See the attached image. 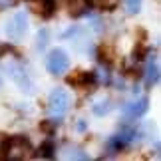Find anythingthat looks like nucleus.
Returning <instances> with one entry per match:
<instances>
[{"instance_id":"nucleus-13","label":"nucleus","mask_w":161,"mask_h":161,"mask_svg":"<svg viewBox=\"0 0 161 161\" xmlns=\"http://www.w3.org/2000/svg\"><path fill=\"white\" fill-rule=\"evenodd\" d=\"M52 149H54V147H52V143H46L44 147H42V151H44V153H42V155L50 157V155H52Z\"/></svg>"},{"instance_id":"nucleus-7","label":"nucleus","mask_w":161,"mask_h":161,"mask_svg":"<svg viewBox=\"0 0 161 161\" xmlns=\"http://www.w3.org/2000/svg\"><path fill=\"white\" fill-rule=\"evenodd\" d=\"M159 82V64L155 60H149L147 62V66H145V84L149 86H155Z\"/></svg>"},{"instance_id":"nucleus-9","label":"nucleus","mask_w":161,"mask_h":161,"mask_svg":"<svg viewBox=\"0 0 161 161\" xmlns=\"http://www.w3.org/2000/svg\"><path fill=\"white\" fill-rule=\"evenodd\" d=\"M48 44H50V30L42 28L40 32H38V36H36V48H38L40 52H44L46 48H48Z\"/></svg>"},{"instance_id":"nucleus-3","label":"nucleus","mask_w":161,"mask_h":161,"mask_svg":"<svg viewBox=\"0 0 161 161\" xmlns=\"http://www.w3.org/2000/svg\"><path fill=\"white\" fill-rule=\"evenodd\" d=\"M6 159H28L32 155V147H30L28 139L24 137H12L4 143L2 147Z\"/></svg>"},{"instance_id":"nucleus-12","label":"nucleus","mask_w":161,"mask_h":161,"mask_svg":"<svg viewBox=\"0 0 161 161\" xmlns=\"http://www.w3.org/2000/svg\"><path fill=\"white\" fill-rule=\"evenodd\" d=\"M16 4V0H0V10H6V8H10V6H14Z\"/></svg>"},{"instance_id":"nucleus-4","label":"nucleus","mask_w":161,"mask_h":161,"mask_svg":"<svg viewBox=\"0 0 161 161\" xmlns=\"http://www.w3.org/2000/svg\"><path fill=\"white\" fill-rule=\"evenodd\" d=\"M26 32H28V16L24 14V12H16V14L6 22V36H8L10 40L18 42L26 36Z\"/></svg>"},{"instance_id":"nucleus-5","label":"nucleus","mask_w":161,"mask_h":161,"mask_svg":"<svg viewBox=\"0 0 161 161\" xmlns=\"http://www.w3.org/2000/svg\"><path fill=\"white\" fill-rule=\"evenodd\" d=\"M70 68V58L64 50H52L46 58V70L54 76H62Z\"/></svg>"},{"instance_id":"nucleus-6","label":"nucleus","mask_w":161,"mask_h":161,"mask_svg":"<svg viewBox=\"0 0 161 161\" xmlns=\"http://www.w3.org/2000/svg\"><path fill=\"white\" fill-rule=\"evenodd\" d=\"M147 108H149L147 97H139V100L127 103V106L123 108V114H125V117H129V119H135V117H141V115H143L145 111H147Z\"/></svg>"},{"instance_id":"nucleus-14","label":"nucleus","mask_w":161,"mask_h":161,"mask_svg":"<svg viewBox=\"0 0 161 161\" xmlns=\"http://www.w3.org/2000/svg\"><path fill=\"white\" fill-rule=\"evenodd\" d=\"M0 86H2V76H0Z\"/></svg>"},{"instance_id":"nucleus-10","label":"nucleus","mask_w":161,"mask_h":161,"mask_svg":"<svg viewBox=\"0 0 161 161\" xmlns=\"http://www.w3.org/2000/svg\"><path fill=\"white\" fill-rule=\"evenodd\" d=\"M141 2H143V0H123L125 12L127 14H137V12L141 10Z\"/></svg>"},{"instance_id":"nucleus-8","label":"nucleus","mask_w":161,"mask_h":161,"mask_svg":"<svg viewBox=\"0 0 161 161\" xmlns=\"http://www.w3.org/2000/svg\"><path fill=\"white\" fill-rule=\"evenodd\" d=\"M28 2L42 16H50L54 12V0H28Z\"/></svg>"},{"instance_id":"nucleus-11","label":"nucleus","mask_w":161,"mask_h":161,"mask_svg":"<svg viewBox=\"0 0 161 161\" xmlns=\"http://www.w3.org/2000/svg\"><path fill=\"white\" fill-rule=\"evenodd\" d=\"M109 109H111V103L108 100H103V102H97L94 106V114L96 115H106V114H109Z\"/></svg>"},{"instance_id":"nucleus-1","label":"nucleus","mask_w":161,"mask_h":161,"mask_svg":"<svg viewBox=\"0 0 161 161\" xmlns=\"http://www.w3.org/2000/svg\"><path fill=\"white\" fill-rule=\"evenodd\" d=\"M70 108V94L64 88H56L48 97V115L54 119H60Z\"/></svg>"},{"instance_id":"nucleus-2","label":"nucleus","mask_w":161,"mask_h":161,"mask_svg":"<svg viewBox=\"0 0 161 161\" xmlns=\"http://www.w3.org/2000/svg\"><path fill=\"white\" fill-rule=\"evenodd\" d=\"M6 72H8L10 80H12V82H14L22 92H26V94H32V92H34V82H32V78H30V74L26 72V68H24L20 62H8Z\"/></svg>"}]
</instances>
